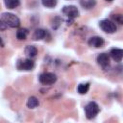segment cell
Wrapping results in <instances>:
<instances>
[{
  "mask_svg": "<svg viewBox=\"0 0 123 123\" xmlns=\"http://www.w3.org/2000/svg\"><path fill=\"white\" fill-rule=\"evenodd\" d=\"M1 19L4 21V23L12 28H17L20 26V19L12 12H4L1 16Z\"/></svg>",
  "mask_w": 123,
  "mask_h": 123,
  "instance_id": "obj_1",
  "label": "cell"
},
{
  "mask_svg": "<svg viewBox=\"0 0 123 123\" xmlns=\"http://www.w3.org/2000/svg\"><path fill=\"white\" fill-rule=\"evenodd\" d=\"M62 13L65 14L68 17L67 23L71 24V22L74 20V18H76L77 16H79V11L77 9L76 6L73 5H69V6H64L62 8Z\"/></svg>",
  "mask_w": 123,
  "mask_h": 123,
  "instance_id": "obj_2",
  "label": "cell"
},
{
  "mask_svg": "<svg viewBox=\"0 0 123 123\" xmlns=\"http://www.w3.org/2000/svg\"><path fill=\"white\" fill-rule=\"evenodd\" d=\"M99 111H100V108L95 102H89L85 107V112H86V116L87 119L94 118L99 113Z\"/></svg>",
  "mask_w": 123,
  "mask_h": 123,
  "instance_id": "obj_3",
  "label": "cell"
},
{
  "mask_svg": "<svg viewBox=\"0 0 123 123\" xmlns=\"http://www.w3.org/2000/svg\"><path fill=\"white\" fill-rule=\"evenodd\" d=\"M38 80H39V83L42 85H45V86L53 85L57 81V75L52 72H44L39 75Z\"/></svg>",
  "mask_w": 123,
  "mask_h": 123,
  "instance_id": "obj_4",
  "label": "cell"
},
{
  "mask_svg": "<svg viewBox=\"0 0 123 123\" xmlns=\"http://www.w3.org/2000/svg\"><path fill=\"white\" fill-rule=\"evenodd\" d=\"M99 26L100 28L105 32V33H108V34H112L114 32H116V25L113 21L111 20H108V19H104V20H101L99 22Z\"/></svg>",
  "mask_w": 123,
  "mask_h": 123,
  "instance_id": "obj_5",
  "label": "cell"
},
{
  "mask_svg": "<svg viewBox=\"0 0 123 123\" xmlns=\"http://www.w3.org/2000/svg\"><path fill=\"white\" fill-rule=\"evenodd\" d=\"M35 66V62L31 59H21L16 62V67L18 70H32Z\"/></svg>",
  "mask_w": 123,
  "mask_h": 123,
  "instance_id": "obj_6",
  "label": "cell"
},
{
  "mask_svg": "<svg viewBox=\"0 0 123 123\" xmlns=\"http://www.w3.org/2000/svg\"><path fill=\"white\" fill-rule=\"evenodd\" d=\"M104 43H105V41H104L103 37H98V36L91 37L88 39V45H89V46H92V47H95V48L102 47V46L104 45Z\"/></svg>",
  "mask_w": 123,
  "mask_h": 123,
  "instance_id": "obj_7",
  "label": "cell"
},
{
  "mask_svg": "<svg viewBox=\"0 0 123 123\" xmlns=\"http://www.w3.org/2000/svg\"><path fill=\"white\" fill-rule=\"evenodd\" d=\"M96 62L99 65H101L103 67H106L110 64V56L107 53H101L97 56Z\"/></svg>",
  "mask_w": 123,
  "mask_h": 123,
  "instance_id": "obj_8",
  "label": "cell"
},
{
  "mask_svg": "<svg viewBox=\"0 0 123 123\" xmlns=\"http://www.w3.org/2000/svg\"><path fill=\"white\" fill-rule=\"evenodd\" d=\"M110 56L112 58L113 61L115 62H121L122 57H123V50L120 48H112L110 51Z\"/></svg>",
  "mask_w": 123,
  "mask_h": 123,
  "instance_id": "obj_9",
  "label": "cell"
},
{
  "mask_svg": "<svg viewBox=\"0 0 123 123\" xmlns=\"http://www.w3.org/2000/svg\"><path fill=\"white\" fill-rule=\"evenodd\" d=\"M46 34L47 33L44 29H40V28L36 29L34 34H33V39L34 40H40L46 37Z\"/></svg>",
  "mask_w": 123,
  "mask_h": 123,
  "instance_id": "obj_10",
  "label": "cell"
},
{
  "mask_svg": "<svg viewBox=\"0 0 123 123\" xmlns=\"http://www.w3.org/2000/svg\"><path fill=\"white\" fill-rule=\"evenodd\" d=\"M24 52H25V54H26L27 57H29L30 59H32V58H35V57L37 56V47L34 46V45H28V46H26Z\"/></svg>",
  "mask_w": 123,
  "mask_h": 123,
  "instance_id": "obj_11",
  "label": "cell"
},
{
  "mask_svg": "<svg viewBox=\"0 0 123 123\" xmlns=\"http://www.w3.org/2000/svg\"><path fill=\"white\" fill-rule=\"evenodd\" d=\"M4 3L8 9H15L20 5V0H4Z\"/></svg>",
  "mask_w": 123,
  "mask_h": 123,
  "instance_id": "obj_12",
  "label": "cell"
},
{
  "mask_svg": "<svg viewBox=\"0 0 123 123\" xmlns=\"http://www.w3.org/2000/svg\"><path fill=\"white\" fill-rule=\"evenodd\" d=\"M38 100H37V97H35V96H31V97H29V99H28V101H27V107L29 108V109H35V108H37V106H38Z\"/></svg>",
  "mask_w": 123,
  "mask_h": 123,
  "instance_id": "obj_13",
  "label": "cell"
},
{
  "mask_svg": "<svg viewBox=\"0 0 123 123\" xmlns=\"http://www.w3.org/2000/svg\"><path fill=\"white\" fill-rule=\"evenodd\" d=\"M28 30L27 29H19L16 32V38L18 40H25L28 36Z\"/></svg>",
  "mask_w": 123,
  "mask_h": 123,
  "instance_id": "obj_14",
  "label": "cell"
},
{
  "mask_svg": "<svg viewBox=\"0 0 123 123\" xmlns=\"http://www.w3.org/2000/svg\"><path fill=\"white\" fill-rule=\"evenodd\" d=\"M80 3L82 5V7L86 9V10H89V9L93 8L95 6V4H96L95 0H81Z\"/></svg>",
  "mask_w": 123,
  "mask_h": 123,
  "instance_id": "obj_15",
  "label": "cell"
},
{
  "mask_svg": "<svg viewBox=\"0 0 123 123\" xmlns=\"http://www.w3.org/2000/svg\"><path fill=\"white\" fill-rule=\"evenodd\" d=\"M89 89V84L86 83V84H80L77 87V91L80 94H86Z\"/></svg>",
  "mask_w": 123,
  "mask_h": 123,
  "instance_id": "obj_16",
  "label": "cell"
},
{
  "mask_svg": "<svg viewBox=\"0 0 123 123\" xmlns=\"http://www.w3.org/2000/svg\"><path fill=\"white\" fill-rule=\"evenodd\" d=\"M57 0H41V4L46 8H54L57 5Z\"/></svg>",
  "mask_w": 123,
  "mask_h": 123,
  "instance_id": "obj_17",
  "label": "cell"
},
{
  "mask_svg": "<svg viewBox=\"0 0 123 123\" xmlns=\"http://www.w3.org/2000/svg\"><path fill=\"white\" fill-rule=\"evenodd\" d=\"M111 19L114 22H117L119 24H123V15L118 13V14H111Z\"/></svg>",
  "mask_w": 123,
  "mask_h": 123,
  "instance_id": "obj_18",
  "label": "cell"
},
{
  "mask_svg": "<svg viewBox=\"0 0 123 123\" xmlns=\"http://www.w3.org/2000/svg\"><path fill=\"white\" fill-rule=\"evenodd\" d=\"M7 25L4 23V21L2 19H0V31H3V30H6L7 29Z\"/></svg>",
  "mask_w": 123,
  "mask_h": 123,
  "instance_id": "obj_19",
  "label": "cell"
},
{
  "mask_svg": "<svg viewBox=\"0 0 123 123\" xmlns=\"http://www.w3.org/2000/svg\"><path fill=\"white\" fill-rule=\"evenodd\" d=\"M4 45V42H3V40H2V38L0 37V46H3Z\"/></svg>",
  "mask_w": 123,
  "mask_h": 123,
  "instance_id": "obj_20",
  "label": "cell"
},
{
  "mask_svg": "<svg viewBox=\"0 0 123 123\" xmlns=\"http://www.w3.org/2000/svg\"><path fill=\"white\" fill-rule=\"evenodd\" d=\"M106 1H108V2H111L112 0H106Z\"/></svg>",
  "mask_w": 123,
  "mask_h": 123,
  "instance_id": "obj_21",
  "label": "cell"
}]
</instances>
